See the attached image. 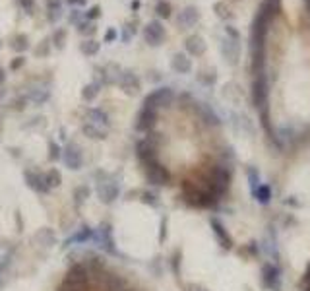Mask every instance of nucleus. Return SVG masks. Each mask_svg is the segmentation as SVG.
Here are the masks:
<instances>
[{
	"instance_id": "obj_27",
	"label": "nucleus",
	"mask_w": 310,
	"mask_h": 291,
	"mask_svg": "<svg viewBox=\"0 0 310 291\" xmlns=\"http://www.w3.org/2000/svg\"><path fill=\"white\" fill-rule=\"evenodd\" d=\"M88 0H66L68 6H86Z\"/></svg>"
},
{
	"instance_id": "obj_21",
	"label": "nucleus",
	"mask_w": 310,
	"mask_h": 291,
	"mask_svg": "<svg viewBox=\"0 0 310 291\" xmlns=\"http://www.w3.org/2000/svg\"><path fill=\"white\" fill-rule=\"evenodd\" d=\"M99 16H101V8H99V6H93L91 10L84 14V18H86V20H93V18H99Z\"/></svg>"
},
{
	"instance_id": "obj_17",
	"label": "nucleus",
	"mask_w": 310,
	"mask_h": 291,
	"mask_svg": "<svg viewBox=\"0 0 310 291\" xmlns=\"http://www.w3.org/2000/svg\"><path fill=\"white\" fill-rule=\"evenodd\" d=\"M49 54H51V39H43L41 43L35 47V56L45 58V56H49Z\"/></svg>"
},
{
	"instance_id": "obj_3",
	"label": "nucleus",
	"mask_w": 310,
	"mask_h": 291,
	"mask_svg": "<svg viewBox=\"0 0 310 291\" xmlns=\"http://www.w3.org/2000/svg\"><path fill=\"white\" fill-rule=\"evenodd\" d=\"M23 177H25V183H27V186L31 188V190H35V192H49L51 188H49V184H47V181H45V175H41V173H33V171H25L23 173Z\"/></svg>"
},
{
	"instance_id": "obj_8",
	"label": "nucleus",
	"mask_w": 310,
	"mask_h": 291,
	"mask_svg": "<svg viewBox=\"0 0 310 291\" xmlns=\"http://www.w3.org/2000/svg\"><path fill=\"white\" fill-rule=\"evenodd\" d=\"M99 49H101V43L95 41V39H86V41L80 43V51H82V54H86V56H95V54L99 53Z\"/></svg>"
},
{
	"instance_id": "obj_2",
	"label": "nucleus",
	"mask_w": 310,
	"mask_h": 291,
	"mask_svg": "<svg viewBox=\"0 0 310 291\" xmlns=\"http://www.w3.org/2000/svg\"><path fill=\"white\" fill-rule=\"evenodd\" d=\"M62 159H64L68 169L78 171L82 167V163H84V155H82V150L78 148L74 142H68L66 146L62 148Z\"/></svg>"
},
{
	"instance_id": "obj_10",
	"label": "nucleus",
	"mask_w": 310,
	"mask_h": 291,
	"mask_svg": "<svg viewBox=\"0 0 310 291\" xmlns=\"http://www.w3.org/2000/svg\"><path fill=\"white\" fill-rule=\"evenodd\" d=\"M97 192H99L101 200H103L105 204H109V202L114 200V196H117V186H112V184H101Z\"/></svg>"
},
{
	"instance_id": "obj_20",
	"label": "nucleus",
	"mask_w": 310,
	"mask_h": 291,
	"mask_svg": "<svg viewBox=\"0 0 310 291\" xmlns=\"http://www.w3.org/2000/svg\"><path fill=\"white\" fill-rule=\"evenodd\" d=\"M18 4H20V8L23 12H27V14H31L35 10V0H18Z\"/></svg>"
},
{
	"instance_id": "obj_23",
	"label": "nucleus",
	"mask_w": 310,
	"mask_h": 291,
	"mask_svg": "<svg viewBox=\"0 0 310 291\" xmlns=\"http://www.w3.org/2000/svg\"><path fill=\"white\" fill-rule=\"evenodd\" d=\"M23 64H25V58H23V56H16V58L10 62V68L12 70H18V68H22Z\"/></svg>"
},
{
	"instance_id": "obj_22",
	"label": "nucleus",
	"mask_w": 310,
	"mask_h": 291,
	"mask_svg": "<svg viewBox=\"0 0 310 291\" xmlns=\"http://www.w3.org/2000/svg\"><path fill=\"white\" fill-rule=\"evenodd\" d=\"M88 194H89V188L88 186H82V188H78L76 190V200L78 202H84V200H86V198H88Z\"/></svg>"
},
{
	"instance_id": "obj_29",
	"label": "nucleus",
	"mask_w": 310,
	"mask_h": 291,
	"mask_svg": "<svg viewBox=\"0 0 310 291\" xmlns=\"http://www.w3.org/2000/svg\"><path fill=\"white\" fill-rule=\"evenodd\" d=\"M4 80H6V72H4V68H0V86L4 84Z\"/></svg>"
},
{
	"instance_id": "obj_1",
	"label": "nucleus",
	"mask_w": 310,
	"mask_h": 291,
	"mask_svg": "<svg viewBox=\"0 0 310 291\" xmlns=\"http://www.w3.org/2000/svg\"><path fill=\"white\" fill-rule=\"evenodd\" d=\"M88 287V270L82 264H76L68 270L66 278L62 281V289L64 291H86Z\"/></svg>"
},
{
	"instance_id": "obj_4",
	"label": "nucleus",
	"mask_w": 310,
	"mask_h": 291,
	"mask_svg": "<svg viewBox=\"0 0 310 291\" xmlns=\"http://www.w3.org/2000/svg\"><path fill=\"white\" fill-rule=\"evenodd\" d=\"M144 37H145V41H147L149 45H159L161 41H163V37H165V31H163L161 23L151 22L144 29Z\"/></svg>"
},
{
	"instance_id": "obj_7",
	"label": "nucleus",
	"mask_w": 310,
	"mask_h": 291,
	"mask_svg": "<svg viewBox=\"0 0 310 291\" xmlns=\"http://www.w3.org/2000/svg\"><path fill=\"white\" fill-rule=\"evenodd\" d=\"M86 120L93 122V124H99V126L101 124H109V117L103 109H89L86 113Z\"/></svg>"
},
{
	"instance_id": "obj_26",
	"label": "nucleus",
	"mask_w": 310,
	"mask_h": 291,
	"mask_svg": "<svg viewBox=\"0 0 310 291\" xmlns=\"http://www.w3.org/2000/svg\"><path fill=\"white\" fill-rule=\"evenodd\" d=\"M157 10L161 12V16H169V4H165V2H161V4L157 6Z\"/></svg>"
},
{
	"instance_id": "obj_6",
	"label": "nucleus",
	"mask_w": 310,
	"mask_h": 291,
	"mask_svg": "<svg viewBox=\"0 0 310 291\" xmlns=\"http://www.w3.org/2000/svg\"><path fill=\"white\" fill-rule=\"evenodd\" d=\"M82 132L88 136L89 140H105L107 138V130L101 128L99 124H93V122H86L82 126Z\"/></svg>"
},
{
	"instance_id": "obj_24",
	"label": "nucleus",
	"mask_w": 310,
	"mask_h": 291,
	"mask_svg": "<svg viewBox=\"0 0 310 291\" xmlns=\"http://www.w3.org/2000/svg\"><path fill=\"white\" fill-rule=\"evenodd\" d=\"M302 291H310V266L302 276Z\"/></svg>"
},
{
	"instance_id": "obj_19",
	"label": "nucleus",
	"mask_w": 310,
	"mask_h": 291,
	"mask_svg": "<svg viewBox=\"0 0 310 291\" xmlns=\"http://www.w3.org/2000/svg\"><path fill=\"white\" fill-rule=\"evenodd\" d=\"M60 146L56 144V142H49V159L51 161H56V159H60L62 157V153H60Z\"/></svg>"
},
{
	"instance_id": "obj_15",
	"label": "nucleus",
	"mask_w": 310,
	"mask_h": 291,
	"mask_svg": "<svg viewBox=\"0 0 310 291\" xmlns=\"http://www.w3.org/2000/svg\"><path fill=\"white\" fill-rule=\"evenodd\" d=\"M66 37H68V33L66 29H55V33L51 35V43L55 45V49H62L64 47V43H66Z\"/></svg>"
},
{
	"instance_id": "obj_16",
	"label": "nucleus",
	"mask_w": 310,
	"mask_h": 291,
	"mask_svg": "<svg viewBox=\"0 0 310 291\" xmlns=\"http://www.w3.org/2000/svg\"><path fill=\"white\" fill-rule=\"evenodd\" d=\"M37 239L41 241V245H45V247H49V245H55V243H56L55 233H53L51 229H41V231L37 233Z\"/></svg>"
},
{
	"instance_id": "obj_9",
	"label": "nucleus",
	"mask_w": 310,
	"mask_h": 291,
	"mask_svg": "<svg viewBox=\"0 0 310 291\" xmlns=\"http://www.w3.org/2000/svg\"><path fill=\"white\" fill-rule=\"evenodd\" d=\"M121 86L124 91H136L138 89V80H136V76L132 72H124L121 78Z\"/></svg>"
},
{
	"instance_id": "obj_14",
	"label": "nucleus",
	"mask_w": 310,
	"mask_h": 291,
	"mask_svg": "<svg viewBox=\"0 0 310 291\" xmlns=\"http://www.w3.org/2000/svg\"><path fill=\"white\" fill-rule=\"evenodd\" d=\"M45 181L49 184V188H58L62 184V175L58 169H51V171L45 175Z\"/></svg>"
},
{
	"instance_id": "obj_13",
	"label": "nucleus",
	"mask_w": 310,
	"mask_h": 291,
	"mask_svg": "<svg viewBox=\"0 0 310 291\" xmlns=\"http://www.w3.org/2000/svg\"><path fill=\"white\" fill-rule=\"evenodd\" d=\"M27 99L33 101L35 105H41V103H45V101L49 99V91H47V89H41V87H33V89L29 91Z\"/></svg>"
},
{
	"instance_id": "obj_12",
	"label": "nucleus",
	"mask_w": 310,
	"mask_h": 291,
	"mask_svg": "<svg viewBox=\"0 0 310 291\" xmlns=\"http://www.w3.org/2000/svg\"><path fill=\"white\" fill-rule=\"evenodd\" d=\"M12 49L18 51V53H25V51L29 49V39H27V35H23V33L16 35V37L12 39Z\"/></svg>"
},
{
	"instance_id": "obj_5",
	"label": "nucleus",
	"mask_w": 310,
	"mask_h": 291,
	"mask_svg": "<svg viewBox=\"0 0 310 291\" xmlns=\"http://www.w3.org/2000/svg\"><path fill=\"white\" fill-rule=\"evenodd\" d=\"M62 18V0H47V20L56 23Z\"/></svg>"
},
{
	"instance_id": "obj_18",
	"label": "nucleus",
	"mask_w": 310,
	"mask_h": 291,
	"mask_svg": "<svg viewBox=\"0 0 310 291\" xmlns=\"http://www.w3.org/2000/svg\"><path fill=\"white\" fill-rule=\"evenodd\" d=\"M78 33L80 35H86V37H91L95 33V25L93 23H88V22H80L78 23Z\"/></svg>"
},
{
	"instance_id": "obj_25",
	"label": "nucleus",
	"mask_w": 310,
	"mask_h": 291,
	"mask_svg": "<svg viewBox=\"0 0 310 291\" xmlns=\"http://www.w3.org/2000/svg\"><path fill=\"white\" fill-rule=\"evenodd\" d=\"M117 39V33H114V29H109V31L105 33V41L107 43H111V41H114Z\"/></svg>"
},
{
	"instance_id": "obj_11",
	"label": "nucleus",
	"mask_w": 310,
	"mask_h": 291,
	"mask_svg": "<svg viewBox=\"0 0 310 291\" xmlns=\"http://www.w3.org/2000/svg\"><path fill=\"white\" fill-rule=\"evenodd\" d=\"M99 91H101L99 82H91V84H88V86L82 89V97H84L86 101H93L95 97L99 95Z\"/></svg>"
},
{
	"instance_id": "obj_28",
	"label": "nucleus",
	"mask_w": 310,
	"mask_h": 291,
	"mask_svg": "<svg viewBox=\"0 0 310 291\" xmlns=\"http://www.w3.org/2000/svg\"><path fill=\"white\" fill-rule=\"evenodd\" d=\"M14 109L23 111V109H25V99H16V101H14Z\"/></svg>"
}]
</instances>
